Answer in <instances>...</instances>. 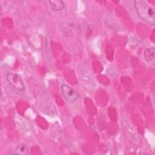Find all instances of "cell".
<instances>
[{
    "label": "cell",
    "mask_w": 155,
    "mask_h": 155,
    "mask_svg": "<svg viewBox=\"0 0 155 155\" xmlns=\"http://www.w3.org/2000/svg\"><path fill=\"white\" fill-rule=\"evenodd\" d=\"M136 10L139 17L145 22L154 25V12L148 4L142 0L134 1Z\"/></svg>",
    "instance_id": "1"
},
{
    "label": "cell",
    "mask_w": 155,
    "mask_h": 155,
    "mask_svg": "<svg viewBox=\"0 0 155 155\" xmlns=\"http://www.w3.org/2000/svg\"><path fill=\"white\" fill-rule=\"evenodd\" d=\"M6 78L9 84L16 90L22 91L25 89L23 81L18 74L13 73H8L7 74Z\"/></svg>",
    "instance_id": "2"
},
{
    "label": "cell",
    "mask_w": 155,
    "mask_h": 155,
    "mask_svg": "<svg viewBox=\"0 0 155 155\" xmlns=\"http://www.w3.org/2000/svg\"><path fill=\"white\" fill-rule=\"evenodd\" d=\"M61 90L65 99L70 103L75 102L79 98L78 94L68 85L62 84Z\"/></svg>",
    "instance_id": "3"
},
{
    "label": "cell",
    "mask_w": 155,
    "mask_h": 155,
    "mask_svg": "<svg viewBox=\"0 0 155 155\" xmlns=\"http://www.w3.org/2000/svg\"><path fill=\"white\" fill-rule=\"evenodd\" d=\"M50 7L54 11L62 10L64 7V2L62 1H48Z\"/></svg>",
    "instance_id": "4"
},
{
    "label": "cell",
    "mask_w": 155,
    "mask_h": 155,
    "mask_svg": "<svg viewBox=\"0 0 155 155\" xmlns=\"http://www.w3.org/2000/svg\"><path fill=\"white\" fill-rule=\"evenodd\" d=\"M13 153L16 154H28L29 153L28 148L25 145L20 144L16 147L13 151Z\"/></svg>",
    "instance_id": "5"
},
{
    "label": "cell",
    "mask_w": 155,
    "mask_h": 155,
    "mask_svg": "<svg viewBox=\"0 0 155 155\" xmlns=\"http://www.w3.org/2000/svg\"><path fill=\"white\" fill-rule=\"evenodd\" d=\"M154 54H155L154 49L153 48H149L145 50L143 56L145 60H147V61H151L154 59Z\"/></svg>",
    "instance_id": "6"
}]
</instances>
